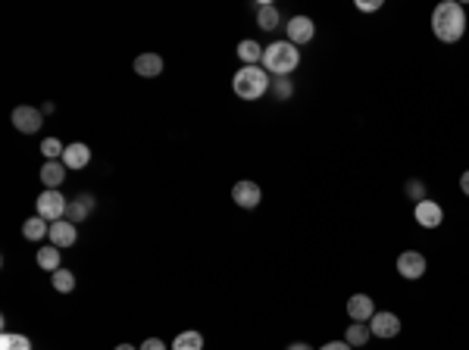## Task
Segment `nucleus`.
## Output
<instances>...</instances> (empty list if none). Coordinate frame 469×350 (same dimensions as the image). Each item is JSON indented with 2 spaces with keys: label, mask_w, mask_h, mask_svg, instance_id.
I'll return each mask as SVG.
<instances>
[{
  "label": "nucleus",
  "mask_w": 469,
  "mask_h": 350,
  "mask_svg": "<svg viewBox=\"0 0 469 350\" xmlns=\"http://www.w3.org/2000/svg\"><path fill=\"white\" fill-rule=\"evenodd\" d=\"M263 50H266V47H260L257 41H251V38H244V41L238 44V57H241V63H244V66L263 63Z\"/></svg>",
  "instance_id": "nucleus-18"
},
{
  "label": "nucleus",
  "mask_w": 469,
  "mask_h": 350,
  "mask_svg": "<svg viewBox=\"0 0 469 350\" xmlns=\"http://www.w3.org/2000/svg\"><path fill=\"white\" fill-rule=\"evenodd\" d=\"M413 219H416L422 228H438L441 219H444V210H441L435 200H419L416 210H413Z\"/></svg>",
  "instance_id": "nucleus-11"
},
{
  "label": "nucleus",
  "mask_w": 469,
  "mask_h": 350,
  "mask_svg": "<svg viewBox=\"0 0 469 350\" xmlns=\"http://www.w3.org/2000/svg\"><path fill=\"white\" fill-rule=\"evenodd\" d=\"M379 6H382V0H360V4H357V10L372 13V10H379Z\"/></svg>",
  "instance_id": "nucleus-29"
},
{
  "label": "nucleus",
  "mask_w": 469,
  "mask_h": 350,
  "mask_svg": "<svg viewBox=\"0 0 469 350\" xmlns=\"http://www.w3.org/2000/svg\"><path fill=\"white\" fill-rule=\"evenodd\" d=\"M138 350H166V344H163V341H160V338H147V341H144V344H141Z\"/></svg>",
  "instance_id": "nucleus-28"
},
{
  "label": "nucleus",
  "mask_w": 469,
  "mask_h": 350,
  "mask_svg": "<svg viewBox=\"0 0 469 350\" xmlns=\"http://www.w3.org/2000/svg\"><path fill=\"white\" fill-rule=\"evenodd\" d=\"M88 163H91V150H88V144L76 141V144L66 147V153H63V166H66V169H85Z\"/></svg>",
  "instance_id": "nucleus-14"
},
{
  "label": "nucleus",
  "mask_w": 469,
  "mask_h": 350,
  "mask_svg": "<svg viewBox=\"0 0 469 350\" xmlns=\"http://www.w3.org/2000/svg\"><path fill=\"white\" fill-rule=\"evenodd\" d=\"M270 91L276 94V100H288L294 94V85H291V76H279V78H272V85H270Z\"/></svg>",
  "instance_id": "nucleus-24"
},
{
  "label": "nucleus",
  "mask_w": 469,
  "mask_h": 350,
  "mask_svg": "<svg viewBox=\"0 0 469 350\" xmlns=\"http://www.w3.org/2000/svg\"><path fill=\"white\" fill-rule=\"evenodd\" d=\"M398 275L407 281H416L426 275V257L419 251H404L398 257Z\"/></svg>",
  "instance_id": "nucleus-5"
},
{
  "label": "nucleus",
  "mask_w": 469,
  "mask_h": 350,
  "mask_svg": "<svg viewBox=\"0 0 469 350\" xmlns=\"http://www.w3.org/2000/svg\"><path fill=\"white\" fill-rule=\"evenodd\" d=\"M319 350H354V347L347 344V341H328V344L319 347Z\"/></svg>",
  "instance_id": "nucleus-30"
},
{
  "label": "nucleus",
  "mask_w": 469,
  "mask_h": 350,
  "mask_svg": "<svg viewBox=\"0 0 469 350\" xmlns=\"http://www.w3.org/2000/svg\"><path fill=\"white\" fill-rule=\"evenodd\" d=\"M63 178H66V166H63V160H47V163L41 166V181H44V188L57 191V188L63 185Z\"/></svg>",
  "instance_id": "nucleus-15"
},
{
  "label": "nucleus",
  "mask_w": 469,
  "mask_h": 350,
  "mask_svg": "<svg viewBox=\"0 0 469 350\" xmlns=\"http://www.w3.org/2000/svg\"><path fill=\"white\" fill-rule=\"evenodd\" d=\"M0 350H31V341L25 338V335H10V332H6L4 338H0Z\"/></svg>",
  "instance_id": "nucleus-25"
},
{
  "label": "nucleus",
  "mask_w": 469,
  "mask_h": 350,
  "mask_svg": "<svg viewBox=\"0 0 469 350\" xmlns=\"http://www.w3.org/2000/svg\"><path fill=\"white\" fill-rule=\"evenodd\" d=\"M460 191H463L466 197H469V169H466L463 175H460Z\"/></svg>",
  "instance_id": "nucleus-31"
},
{
  "label": "nucleus",
  "mask_w": 469,
  "mask_h": 350,
  "mask_svg": "<svg viewBox=\"0 0 469 350\" xmlns=\"http://www.w3.org/2000/svg\"><path fill=\"white\" fill-rule=\"evenodd\" d=\"M35 260H38V266H41V269H47V272H57V269H59V247H53V244L41 247V251L35 253Z\"/></svg>",
  "instance_id": "nucleus-20"
},
{
  "label": "nucleus",
  "mask_w": 469,
  "mask_h": 350,
  "mask_svg": "<svg viewBox=\"0 0 469 350\" xmlns=\"http://www.w3.org/2000/svg\"><path fill=\"white\" fill-rule=\"evenodd\" d=\"M66 206H69V200H66L63 194H59V191H50V188H44L41 197H38V216H44L47 222L66 219Z\"/></svg>",
  "instance_id": "nucleus-4"
},
{
  "label": "nucleus",
  "mask_w": 469,
  "mask_h": 350,
  "mask_svg": "<svg viewBox=\"0 0 469 350\" xmlns=\"http://www.w3.org/2000/svg\"><path fill=\"white\" fill-rule=\"evenodd\" d=\"M135 72L141 78H157L160 72H163V57H157V53H141L135 59Z\"/></svg>",
  "instance_id": "nucleus-16"
},
{
  "label": "nucleus",
  "mask_w": 469,
  "mask_h": 350,
  "mask_svg": "<svg viewBox=\"0 0 469 350\" xmlns=\"http://www.w3.org/2000/svg\"><path fill=\"white\" fill-rule=\"evenodd\" d=\"M47 232H50V225H47L44 216H31V219L22 222V234H25L29 241H41Z\"/></svg>",
  "instance_id": "nucleus-19"
},
{
  "label": "nucleus",
  "mask_w": 469,
  "mask_h": 350,
  "mask_svg": "<svg viewBox=\"0 0 469 350\" xmlns=\"http://www.w3.org/2000/svg\"><path fill=\"white\" fill-rule=\"evenodd\" d=\"M347 316H351L354 322H370L375 316V300L370 294H354V298L347 300Z\"/></svg>",
  "instance_id": "nucleus-12"
},
{
  "label": "nucleus",
  "mask_w": 469,
  "mask_h": 350,
  "mask_svg": "<svg viewBox=\"0 0 469 350\" xmlns=\"http://www.w3.org/2000/svg\"><path fill=\"white\" fill-rule=\"evenodd\" d=\"M260 185L257 181H238V185L232 188V200L241 206V210H253V206L260 204Z\"/></svg>",
  "instance_id": "nucleus-9"
},
{
  "label": "nucleus",
  "mask_w": 469,
  "mask_h": 350,
  "mask_svg": "<svg viewBox=\"0 0 469 350\" xmlns=\"http://www.w3.org/2000/svg\"><path fill=\"white\" fill-rule=\"evenodd\" d=\"M116 350H138V347H132V344H119Z\"/></svg>",
  "instance_id": "nucleus-33"
},
{
  "label": "nucleus",
  "mask_w": 469,
  "mask_h": 350,
  "mask_svg": "<svg viewBox=\"0 0 469 350\" xmlns=\"http://www.w3.org/2000/svg\"><path fill=\"white\" fill-rule=\"evenodd\" d=\"M270 72L260 69V66H241L238 72H234V94H238L241 100H260L266 91H270Z\"/></svg>",
  "instance_id": "nucleus-3"
},
{
  "label": "nucleus",
  "mask_w": 469,
  "mask_h": 350,
  "mask_svg": "<svg viewBox=\"0 0 469 350\" xmlns=\"http://www.w3.org/2000/svg\"><path fill=\"white\" fill-rule=\"evenodd\" d=\"M300 66V50L291 41H276L263 50V69L272 72V76H291Z\"/></svg>",
  "instance_id": "nucleus-2"
},
{
  "label": "nucleus",
  "mask_w": 469,
  "mask_h": 350,
  "mask_svg": "<svg viewBox=\"0 0 469 350\" xmlns=\"http://www.w3.org/2000/svg\"><path fill=\"white\" fill-rule=\"evenodd\" d=\"M53 288H57L59 294H69L72 288H76V275H72L69 269H57V272H53Z\"/></svg>",
  "instance_id": "nucleus-23"
},
{
  "label": "nucleus",
  "mask_w": 469,
  "mask_h": 350,
  "mask_svg": "<svg viewBox=\"0 0 469 350\" xmlns=\"http://www.w3.org/2000/svg\"><path fill=\"white\" fill-rule=\"evenodd\" d=\"M279 22H281V16H279V10L272 4H266V0H260L257 4V25L263 31H272V29H279Z\"/></svg>",
  "instance_id": "nucleus-17"
},
{
  "label": "nucleus",
  "mask_w": 469,
  "mask_h": 350,
  "mask_svg": "<svg viewBox=\"0 0 469 350\" xmlns=\"http://www.w3.org/2000/svg\"><path fill=\"white\" fill-rule=\"evenodd\" d=\"M313 35H316V25H313L310 16H294L291 22H288V41L294 47L313 41Z\"/></svg>",
  "instance_id": "nucleus-10"
},
{
  "label": "nucleus",
  "mask_w": 469,
  "mask_h": 350,
  "mask_svg": "<svg viewBox=\"0 0 469 350\" xmlns=\"http://www.w3.org/2000/svg\"><path fill=\"white\" fill-rule=\"evenodd\" d=\"M370 332L375 338H394L400 332V319L394 313H388V309H382V313H375L370 319Z\"/></svg>",
  "instance_id": "nucleus-8"
},
{
  "label": "nucleus",
  "mask_w": 469,
  "mask_h": 350,
  "mask_svg": "<svg viewBox=\"0 0 469 350\" xmlns=\"http://www.w3.org/2000/svg\"><path fill=\"white\" fill-rule=\"evenodd\" d=\"M47 238H50L53 247L66 251V247H72L78 241V228L72 225L69 219H57V222H50V232H47Z\"/></svg>",
  "instance_id": "nucleus-6"
},
{
  "label": "nucleus",
  "mask_w": 469,
  "mask_h": 350,
  "mask_svg": "<svg viewBox=\"0 0 469 350\" xmlns=\"http://www.w3.org/2000/svg\"><path fill=\"white\" fill-rule=\"evenodd\" d=\"M97 206V200H94V194H78L76 200H69V206H66V219L72 222V225H78V222L88 219V213Z\"/></svg>",
  "instance_id": "nucleus-13"
},
{
  "label": "nucleus",
  "mask_w": 469,
  "mask_h": 350,
  "mask_svg": "<svg viewBox=\"0 0 469 350\" xmlns=\"http://www.w3.org/2000/svg\"><path fill=\"white\" fill-rule=\"evenodd\" d=\"M370 326H363V322H357V326H351V328H347V335H344V341H347V344H351V347H363L366 344V341H370Z\"/></svg>",
  "instance_id": "nucleus-22"
},
{
  "label": "nucleus",
  "mask_w": 469,
  "mask_h": 350,
  "mask_svg": "<svg viewBox=\"0 0 469 350\" xmlns=\"http://www.w3.org/2000/svg\"><path fill=\"white\" fill-rule=\"evenodd\" d=\"M41 153H44V157L47 160H63V153H66V147L63 144H59V141L57 138H44V144H41Z\"/></svg>",
  "instance_id": "nucleus-26"
},
{
  "label": "nucleus",
  "mask_w": 469,
  "mask_h": 350,
  "mask_svg": "<svg viewBox=\"0 0 469 350\" xmlns=\"http://www.w3.org/2000/svg\"><path fill=\"white\" fill-rule=\"evenodd\" d=\"M432 31L438 41L444 44H454L463 38L466 31V13L460 4H454V0H444V4H438L432 10Z\"/></svg>",
  "instance_id": "nucleus-1"
},
{
  "label": "nucleus",
  "mask_w": 469,
  "mask_h": 350,
  "mask_svg": "<svg viewBox=\"0 0 469 350\" xmlns=\"http://www.w3.org/2000/svg\"><path fill=\"white\" fill-rule=\"evenodd\" d=\"M407 194H410V200H416V204H419V200H426V185L416 181V178L407 181Z\"/></svg>",
  "instance_id": "nucleus-27"
},
{
  "label": "nucleus",
  "mask_w": 469,
  "mask_h": 350,
  "mask_svg": "<svg viewBox=\"0 0 469 350\" xmlns=\"http://www.w3.org/2000/svg\"><path fill=\"white\" fill-rule=\"evenodd\" d=\"M288 350H313V347L304 344V341H294V344H288Z\"/></svg>",
  "instance_id": "nucleus-32"
},
{
  "label": "nucleus",
  "mask_w": 469,
  "mask_h": 350,
  "mask_svg": "<svg viewBox=\"0 0 469 350\" xmlns=\"http://www.w3.org/2000/svg\"><path fill=\"white\" fill-rule=\"evenodd\" d=\"M172 350H204V335L200 332H182L172 341Z\"/></svg>",
  "instance_id": "nucleus-21"
},
{
  "label": "nucleus",
  "mask_w": 469,
  "mask_h": 350,
  "mask_svg": "<svg viewBox=\"0 0 469 350\" xmlns=\"http://www.w3.org/2000/svg\"><path fill=\"white\" fill-rule=\"evenodd\" d=\"M41 119H44V113L35 110V106H16V110H13V125L22 134H35L41 129Z\"/></svg>",
  "instance_id": "nucleus-7"
}]
</instances>
